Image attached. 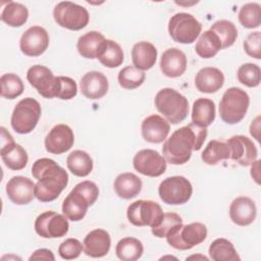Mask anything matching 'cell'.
<instances>
[{
    "label": "cell",
    "mask_w": 261,
    "mask_h": 261,
    "mask_svg": "<svg viewBox=\"0 0 261 261\" xmlns=\"http://www.w3.org/2000/svg\"><path fill=\"white\" fill-rule=\"evenodd\" d=\"M35 186L31 178L16 175L7 181L6 194L12 203L16 205H27L36 197Z\"/></svg>",
    "instance_id": "cell-18"
},
{
    "label": "cell",
    "mask_w": 261,
    "mask_h": 261,
    "mask_svg": "<svg viewBox=\"0 0 261 261\" xmlns=\"http://www.w3.org/2000/svg\"><path fill=\"white\" fill-rule=\"evenodd\" d=\"M145 79V72L138 69L134 65H128L120 69L117 76L119 86L125 90H134L139 88L143 85Z\"/></svg>",
    "instance_id": "cell-38"
},
{
    "label": "cell",
    "mask_w": 261,
    "mask_h": 261,
    "mask_svg": "<svg viewBox=\"0 0 261 261\" xmlns=\"http://www.w3.org/2000/svg\"><path fill=\"white\" fill-rule=\"evenodd\" d=\"M113 187L116 195L119 198L129 200L137 197L141 193L143 184L141 178L135 173L123 172L116 176Z\"/></svg>",
    "instance_id": "cell-27"
},
{
    "label": "cell",
    "mask_w": 261,
    "mask_h": 261,
    "mask_svg": "<svg viewBox=\"0 0 261 261\" xmlns=\"http://www.w3.org/2000/svg\"><path fill=\"white\" fill-rule=\"evenodd\" d=\"M158 194L161 201L167 205H182L191 199L193 186L185 176H168L160 182Z\"/></svg>",
    "instance_id": "cell-10"
},
{
    "label": "cell",
    "mask_w": 261,
    "mask_h": 261,
    "mask_svg": "<svg viewBox=\"0 0 261 261\" xmlns=\"http://www.w3.org/2000/svg\"><path fill=\"white\" fill-rule=\"evenodd\" d=\"M49 46V35L47 31L40 25L29 28L20 37V51L31 57L42 55Z\"/></svg>",
    "instance_id": "cell-15"
},
{
    "label": "cell",
    "mask_w": 261,
    "mask_h": 261,
    "mask_svg": "<svg viewBox=\"0 0 261 261\" xmlns=\"http://www.w3.org/2000/svg\"><path fill=\"white\" fill-rule=\"evenodd\" d=\"M66 165L68 170L75 176H88L93 170L92 157L83 150L72 151L66 158Z\"/></svg>",
    "instance_id": "cell-31"
},
{
    "label": "cell",
    "mask_w": 261,
    "mask_h": 261,
    "mask_svg": "<svg viewBox=\"0 0 261 261\" xmlns=\"http://www.w3.org/2000/svg\"><path fill=\"white\" fill-rule=\"evenodd\" d=\"M257 216L255 202L249 197H238L229 206L230 220L240 226H247L254 222Z\"/></svg>",
    "instance_id": "cell-20"
},
{
    "label": "cell",
    "mask_w": 261,
    "mask_h": 261,
    "mask_svg": "<svg viewBox=\"0 0 261 261\" xmlns=\"http://www.w3.org/2000/svg\"><path fill=\"white\" fill-rule=\"evenodd\" d=\"M108 80L100 71L92 70L84 74L80 82L82 94L91 100L101 99L108 92Z\"/></svg>",
    "instance_id": "cell-22"
},
{
    "label": "cell",
    "mask_w": 261,
    "mask_h": 261,
    "mask_svg": "<svg viewBox=\"0 0 261 261\" xmlns=\"http://www.w3.org/2000/svg\"><path fill=\"white\" fill-rule=\"evenodd\" d=\"M40 103L31 97L21 99L14 107L10 123L17 134L27 135L35 129L41 117Z\"/></svg>",
    "instance_id": "cell-6"
},
{
    "label": "cell",
    "mask_w": 261,
    "mask_h": 261,
    "mask_svg": "<svg viewBox=\"0 0 261 261\" xmlns=\"http://www.w3.org/2000/svg\"><path fill=\"white\" fill-rule=\"evenodd\" d=\"M215 103L208 98H199L193 103L192 122L200 127H206L215 120Z\"/></svg>",
    "instance_id": "cell-28"
},
{
    "label": "cell",
    "mask_w": 261,
    "mask_h": 261,
    "mask_svg": "<svg viewBox=\"0 0 261 261\" xmlns=\"http://www.w3.org/2000/svg\"><path fill=\"white\" fill-rule=\"evenodd\" d=\"M260 160H255L251 164V176L259 185L260 184Z\"/></svg>",
    "instance_id": "cell-48"
},
{
    "label": "cell",
    "mask_w": 261,
    "mask_h": 261,
    "mask_svg": "<svg viewBox=\"0 0 261 261\" xmlns=\"http://www.w3.org/2000/svg\"><path fill=\"white\" fill-rule=\"evenodd\" d=\"M32 174L38 179L35 196L41 202L56 200L68 184V174L53 159L40 158L33 163Z\"/></svg>",
    "instance_id": "cell-2"
},
{
    "label": "cell",
    "mask_w": 261,
    "mask_h": 261,
    "mask_svg": "<svg viewBox=\"0 0 261 261\" xmlns=\"http://www.w3.org/2000/svg\"><path fill=\"white\" fill-rule=\"evenodd\" d=\"M238 17L241 24L246 29L259 28L261 23V7L255 2L247 3L241 7Z\"/></svg>",
    "instance_id": "cell-40"
},
{
    "label": "cell",
    "mask_w": 261,
    "mask_h": 261,
    "mask_svg": "<svg viewBox=\"0 0 261 261\" xmlns=\"http://www.w3.org/2000/svg\"><path fill=\"white\" fill-rule=\"evenodd\" d=\"M156 47L147 41L136 43L132 49V61L135 67L140 70H148L152 68L157 60Z\"/></svg>",
    "instance_id": "cell-25"
},
{
    "label": "cell",
    "mask_w": 261,
    "mask_h": 261,
    "mask_svg": "<svg viewBox=\"0 0 261 261\" xmlns=\"http://www.w3.org/2000/svg\"><path fill=\"white\" fill-rule=\"evenodd\" d=\"M210 30L218 36L221 42L222 49L232 46L237 41L238 30L234 23L230 20H227V19L217 20L211 25Z\"/></svg>",
    "instance_id": "cell-37"
},
{
    "label": "cell",
    "mask_w": 261,
    "mask_h": 261,
    "mask_svg": "<svg viewBox=\"0 0 261 261\" xmlns=\"http://www.w3.org/2000/svg\"><path fill=\"white\" fill-rule=\"evenodd\" d=\"M0 95L3 98L13 100L20 96L24 90L21 79L15 73H4L0 77Z\"/></svg>",
    "instance_id": "cell-39"
},
{
    "label": "cell",
    "mask_w": 261,
    "mask_h": 261,
    "mask_svg": "<svg viewBox=\"0 0 261 261\" xmlns=\"http://www.w3.org/2000/svg\"><path fill=\"white\" fill-rule=\"evenodd\" d=\"M202 24L195 16L187 12L172 15L168 21V33L174 42L192 44L200 36Z\"/></svg>",
    "instance_id": "cell-8"
},
{
    "label": "cell",
    "mask_w": 261,
    "mask_h": 261,
    "mask_svg": "<svg viewBox=\"0 0 261 261\" xmlns=\"http://www.w3.org/2000/svg\"><path fill=\"white\" fill-rule=\"evenodd\" d=\"M259 119H260V117L257 116V117L255 118V120H253L252 123H251V125H250V134H251V136H253L258 142H259V129H260V127H259Z\"/></svg>",
    "instance_id": "cell-49"
},
{
    "label": "cell",
    "mask_w": 261,
    "mask_h": 261,
    "mask_svg": "<svg viewBox=\"0 0 261 261\" xmlns=\"http://www.w3.org/2000/svg\"><path fill=\"white\" fill-rule=\"evenodd\" d=\"M53 17L58 25L70 31L86 28L90 20L88 10L71 1L59 2L53 9Z\"/></svg>",
    "instance_id": "cell-7"
},
{
    "label": "cell",
    "mask_w": 261,
    "mask_h": 261,
    "mask_svg": "<svg viewBox=\"0 0 261 261\" xmlns=\"http://www.w3.org/2000/svg\"><path fill=\"white\" fill-rule=\"evenodd\" d=\"M35 230L44 239H56L64 237L69 229L67 217L55 211H45L37 216Z\"/></svg>",
    "instance_id": "cell-12"
},
{
    "label": "cell",
    "mask_w": 261,
    "mask_h": 261,
    "mask_svg": "<svg viewBox=\"0 0 261 261\" xmlns=\"http://www.w3.org/2000/svg\"><path fill=\"white\" fill-rule=\"evenodd\" d=\"M222 49L218 36L211 30L202 33L196 43V53L205 59L214 57Z\"/></svg>",
    "instance_id": "cell-32"
},
{
    "label": "cell",
    "mask_w": 261,
    "mask_h": 261,
    "mask_svg": "<svg viewBox=\"0 0 261 261\" xmlns=\"http://www.w3.org/2000/svg\"><path fill=\"white\" fill-rule=\"evenodd\" d=\"M28 18V8L23 4L14 1H9L1 13V20L12 28H19L23 25Z\"/></svg>",
    "instance_id": "cell-36"
},
{
    "label": "cell",
    "mask_w": 261,
    "mask_h": 261,
    "mask_svg": "<svg viewBox=\"0 0 261 261\" xmlns=\"http://www.w3.org/2000/svg\"><path fill=\"white\" fill-rule=\"evenodd\" d=\"M106 39L97 31H90L82 35L76 43V49L80 55L87 59H95L98 56L100 47Z\"/></svg>",
    "instance_id": "cell-29"
},
{
    "label": "cell",
    "mask_w": 261,
    "mask_h": 261,
    "mask_svg": "<svg viewBox=\"0 0 261 261\" xmlns=\"http://www.w3.org/2000/svg\"><path fill=\"white\" fill-rule=\"evenodd\" d=\"M230 150V158L242 166L251 165L258 156V151L253 141L248 137L237 135L225 141Z\"/></svg>",
    "instance_id": "cell-17"
},
{
    "label": "cell",
    "mask_w": 261,
    "mask_h": 261,
    "mask_svg": "<svg viewBox=\"0 0 261 261\" xmlns=\"http://www.w3.org/2000/svg\"><path fill=\"white\" fill-rule=\"evenodd\" d=\"M224 84V75L222 71L216 67H203L195 77V86L201 93L212 94L222 88Z\"/></svg>",
    "instance_id": "cell-24"
},
{
    "label": "cell",
    "mask_w": 261,
    "mask_h": 261,
    "mask_svg": "<svg viewBox=\"0 0 261 261\" xmlns=\"http://www.w3.org/2000/svg\"><path fill=\"white\" fill-rule=\"evenodd\" d=\"M133 165L139 173L150 177L162 175L167 168L165 158L153 149H143L137 152L133 159Z\"/></svg>",
    "instance_id": "cell-14"
},
{
    "label": "cell",
    "mask_w": 261,
    "mask_h": 261,
    "mask_svg": "<svg viewBox=\"0 0 261 261\" xmlns=\"http://www.w3.org/2000/svg\"><path fill=\"white\" fill-rule=\"evenodd\" d=\"M169 130V122L158 114H151L147 116L141 125V132L144 140L152 144H159L165 141Z\"/></svg>",
    "instance_id": "cell-19"
},
{
    "label": "cell",
    "mask_w": 261,
    "mask_h": 261,
    "mask_svg": "<svg viewBox=\"0 0 261 261\" xmlns=\"http://www.w3.org/2000/svg\"><path fill=\"white\" fill-rule=\"evenodd\" d=\"M209 256L214 261H237L241 260V257L237 253L233 244L223 238L214 240L208 250Z\"/></svg>",
    "instance_id": "cell-34"
},
{
    "label": "cell",
    "mask_w": 261,
    "mask_h": 261,
    "mask_svg": "<svg viewBox=\"0 0 261 261\" xmlns=\"http://www.w3.org/2000/svg\"><path fill=\"white\" fill-rule=\"evenodd\" d=\"M97 58L105 67L115 68L123 62V51L118 43L108 39L102 43Z\"/></svg>",
    "instance_id": "cell-30"
},
{
    "label": "cell",
    "mask_w": 261,
    "mask_h": 261,
    "mask_svg": "<svg viewBox=\"0 0 261 261\" xmlns=\"http://www.w3.org/2000/svg\"><path fill=\"white\" fill-rule=\"evenodd\" d=\"M182 219L181 217L174 213V212H166L163 215V218L161 220V222L159 223L158 226L151 228L152 233L156 237V238H165L167 232L177 223H181Z\"/></svg>",
    "instance_id": "cell-43"
},
{
    "label": "cell",
    "mask_w": 261,
    "mask_h": 261,
    "mask_svg": "<svg viewBox=\"0 0 261 261\" xmlns=\"http://www.w3.org/2000/svg\"><path fill=\"white\" fill-rule=\"evenodd\" d=\"M84 251L83 244L73 238L66 239L58 247V254L64 260H72L80 257L81 253Z\"/></svg>",
    "instance_id": "cell-42"
},
{
    "label": "cell",
    "mask_w": 261,
    "mask_h": 261,
    "mask_svg": "<svg viewBox=\"0 0 261 261\" xmlns=\"http://www.w3.org/2000/svg\"><path fill=\"white\" fill-rule=\"evenodd\" d=\"M154 103L156 109L172 124L184 121L189 114L188 99L171 88L161 89L156 94Z\"/></svg>",
    "instance_id": "cell-3"
},
{
    "label": "cell",
    "mask_w": 261,
    "mask_h": 261,
    "mask_svg": "<svg viewBox=\"0 0 261 261\" xmlns=\"http://www.w3.org/2000/svg\"><path fill=\"white\" fill-rule=\"evenodd\" d=\"M1 133V149L0 155L5 166L11 170L23 169L29 161L27 151L18 144H16L12 136L6 130L4 126L0 127Z\"/></svg>",
    "instance_id": "cell-13"
},
{
    "label": "cell",
    "mask_w": 261,
    "mask_h": 261,
    "mask_svg": "<svg viewBox=\"0 0 261 261\" xmlns=\"http://www.w3.org/2000/svg\"><path fill=\"white\" fill-rule=\"evenodd\" d=\"M230 158V150L226 142L211 140L201 154V159L208 165H215Z\"/></svg>",
    "instance_id": "cell-35"
},
{
    "label": "cell",
    "mask_w": 261,
    "mask_h": 261,
    "mask_svg": "<svg viewBox=\"0 0 261 261\" xmlns=\"http://www.w3.org/2000/svg\"><path fill=\"white\" fill-rule=\"evenodd\" d=\"M27 80L42 97L57 98L60 86L59 77L55 76L48 67L40 64L33 65L28 69Z\"/></svg>",
    "instance_id": "cell-11"
},
{
    "label": "cell",
    "mask_w": 261,
    "mask_h": 261,
    "mask_svg": "<svg viewBox=\"0 0 261 261\" xmlns=\"http://www.w3.org/2000/svg\"><path fill=\"white\" fill-rule=\"evenodd\" d=\"M261 33L259 31L250 33L243 43V47L247 55L252 58H261Z\"/></svg>",
    "instance_id": "cell-44"
},
{
    "label": "cell",
    "mask_w": 261,
    "mask_h": 261,
    "mask_svg": "<svg viewBox=\"0 0 261 261\" xmlns=\"http://www.w3.org/2000/svg\"><path fill=\"white\" fill-rule=\"evenodd\" d=\"M238 81L249 88H255L260 85L261 82V69L259 65L255 63H244L242 64L237 72Z\"/></svg>",
    "instance_id": "cell-41"
},
{
    "label": "cell",
    "mask_w": 261,
    "mask_h": 261,
    "mask_svg": "<svg viewBox=\"0 0 261 261\" xmlns=\"http://www.w3.org/2000/svg\"><path fill=\"white\" fill-rule=\"evenodd\" d=\"M73 190L82 194L88 200L91 206L97 201L99 196V189L97 185L91 180H84L79 182L77 185L74 186Z\"/></svg>",
    "instance_id": "cell-46"
},
{
    "label": "cell",
    "mask_w": 261,
    "mask_h": 261,
    "mask_svg": "<svg viewBox=\"0 0 261 261\" xmlns=\"http://www.w3.org/2000/svg\"><path fill=\"white\" fill-rule=\"evenodd\" d=\"M29 260H49L54 261L55 256L53 252L49 249H38L29 258Z\"/></svg>",
    "instance_id": "cell-47"
},
{
    "label": "cell",
    "mask_w": 261,
    "mask_h": 261,
    "mask_svg": "<svg viewBox=\"0 0 261 261\" xmlns=\"http://www.w3.org/2000/svg\"><path fill=\"white\" fill-rule=\"evenodd\" d=\"M250 105L247 92L238 87L227 89L219 102L220 118L228 124L239 123L246 115Z\"/></svg>",
    "instance_id": "cell-4"
},
{
    "label": "cell",
    "mask_w": 261,
    "mask_h": 261,
    "mask_svg": "<svg viewBox=\"0 0 261 261\" xmlns=\"http://www.w3.org/2000/svg\"><path fill=\"white\" fill-rule=\"evenodd\" d=\"M84 252L92 258H101L108 254L111 247V238L103 228L91 230L83 242Z\"/></svg>",
    "instance_id": "cell-21"
},
{
    "label": "cell",
    "mask_w": 261,
    "mask_h": 261,
    "mask_svg": "<svg viewBox=\"0 0 261 261\" xmlns=\"http://www.w3.org/2000/svg\"><path fill=\"white\" fill-rule=\"evenodd\" d=\"M188 60L186 54L178 48H169L162 53L160 69L167 77H178L187 69Z\"/></svg>",
    "instance_id": "cell-23"
},
{
    "label": "cell",
    "mask_w": 261,
    "mask_h": 261,
    "mask_svg": "<svg viewBox=\"0 0 261 261\" xmlns=\"http://www.w3.org/2000/svg\"><path fill=\"white\" fill-rule=\"evenodd\" d=\"M74 143V135L72 129L64 123L53 126L47 134L44 144L47 152L59 155L71 149Z\"/></svg>",
    "instance_id": "cell-16"
},
{
    "label": "cell",
    "mask_w": 261,
    "mask_h": 261,
    "mask_svg": "<svg viewBox=\"0 0 261 261\" xmlns=\"http://www.w3.org/2000/svg\"><path fill=\"white\" fill-rule=\"evenodd\" d=\"M143 252L142 242L132 237L119 240L115 247V254L122 261H136L142 257Z\"/></svg>",
    "instance_id": "cell-33"
},
{
    "label": "cell",
    "mask_w": 261,
    "mask_h": 261,
    "mask_svg": "<svg viewBox=\"0 0 261 261\" xmlns=\"http://www.w3.org/2000/svg\"><path fill=\"white\" fill-rule=\"evenodd\" d=\"M207 137V128L200 127L193 122L174 130L165 140L162 153L166 162L173 165L187 163L193 151H199Z\"/></svg>",
    "instance_id": "cell-1"
},
{
    "label": "cell",
    "mask_w": 261,
    "mask_h": 261,
    "mask_svg": "<svg viewBox=\"0 0 261 261\" xmlns=\"http://www.w3.org/2000/svg\"><path fill=\"white\" fill-rule=\"evenodd\" d=\"M163 215L161 206L152 200H137L126 210L128 221L135 226L156 227L161 222Z\"/></svg>",
    "instance_id": "cell-9"
},
{
    "label": "cell",
    "mask_w": 261,
    "mask_h": 261,
    "mask_svg": "<svg viewBox=\"0 0 261 261\" xmlns=\"http://www.w3.org/2000/svg\"><path fill=\"white\" fill-rule=\"evenodd\" d=\"M169 246L176 250L186 251L203 243L207 238V227L201 222H192L184 225L175 224L166 234Z\"/></svg>",
    "instance_id": "cell-5"
},
{
    "label": "cell",
    "mask_w": 261,
    "mask_h": 261,
    "mask_svg": "<svg viewBox=\"0 0 261 261\" xmlns=\"http://www.w3.org/2000/svg\"><path fill=\"white\" fill-rule=\"evenodd\" d=\"M191 259H202V260H206V261H208V258H207V257H205V256H202V255H198V256H196V255H192V256L188 257L186 260H191Z\"/></svg>",
    "instance_id": "cell-50"
},
{
    "label": "cell",
    "mask_w": 261,
    "mask_h": 261,
    "mask_svg": "<svg viewBox=\"0 0 261 261\" xmlns=\"http://www.w3.org/2000/svg\"><path fill=\"white\" fill-rule=\"evenodd\" d=\"M58 77L60 86L57 98L61 100H70L73 97H75L77 94V86L74 80L63 75H59Z\"/></svg>",
    "instance_id": "cell-45"
},
{
    "label": "cell",
    "mask_w": 261,
    "mask_h": 261,
    "mask_svg": "<svg viewBox=\"0 0 261 261\" xmlns=\"http://www.w3.org/2000/svg\"><path fill=\"white\" fill-rule=\"evenodd\" d=\"M90 206L91 205L88 200L77 191L72 189L71 192L63 200L62 212L67 217V219L71 221H80L86 216Z\"/></svg>",
    "instance_id": "cell-26"
}]
</instances>
